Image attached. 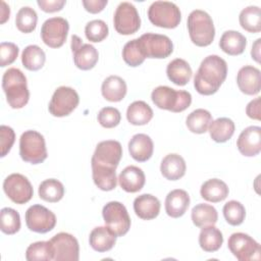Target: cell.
<instances>
[{
	"label": "cell",
	"mask_w": 261,
	"mask_h": 261,
	"mask_svg": "<svg viewBox=\"0 0 261 261\" xmlns=\"http://www.w3.org/2000/svg\"><path fill=\"white\" fill-rule=\"evenodd\" d=\"M227 75L226 61L218 55L205 57L194 77L196 91L204 96L215 94Z\"/></svg>",
	"instance_id": "1"
},
{
	"label": "cell",
	"mask_w": 261,
	"mask_h": 261,
	"mask_svg": "<svg viewBox=\"0 0 261 261\" xmlns=\"http://www.w3.org/2000/svg\"><path fill=\"white\" fill-rule=\"evenodd\" d=\"M2 89L6 95L7 103L11 108L19 109L28 104L30 92L27 77L20 69L11 67L3 73Z\"/></svg>",
	"instance_id": "2"
},
{
	"label": "cell",
	"mask_w": 261,
	"mask_h": 261,
	"mask_svg": "<svg viewBox=\"0 0 261 261\" xmlns=\"http://www.w3.org/2000/svg\"><path fill=\"white\" fill-rule=\"evenodd\" d=\"M188 31L191 41L199 47L209 46L215 37L211 16L204 10L195 9L188 16Z\"/></svg>",
	"instance_id": "3"
},
{
	"label": "cell",
	"mask_w": 261,
	"mask_h": 261,
	"mask_svg": "<svg viewBox=\"0 0 261 261\" xmlns=\"http://www.w3.org/2000/svg\"><path fill=\"white\" fill-rule=\"evenodd\" d=\"M151 99L160 109L181 112L190 107L192 95L188 91L174 90L167 86H159L152 91Z\"/></svg>",
	"instance_id": "4"
},
{
	"label": "cell",
	"mask_w": 261,
	"mask_h": 261,
	"mask_svg": "<svg viewBox=\"0 0 261 261\" xmlns=\"http://www.w3.org/2000/svg\"><path fill=\"white\" fill-rule=\"evenodd\" d=\"M19 155L25 162L42 163L48 156L43 135L33 129L22 133L19 139Z\"/></svg>",
	"instance_id": "5"
},
{
	"label": "cell",
	"mask_w": 261,
	"mask_h": 261,
	"mask_svg": "<svg viewBox=\"0 0 261 261\" xmlns=\"http://www.w3.org/2000/svg\"><path fill=\"white\" fill-rule=\"evenodd\" d=\"M148 18L156 27L174 29L181 20V13L177 5L172 2L155 1L148 9Z\"/></svg>",
	"instance_id": "6"
},
{
	"label": "cell",
	"mask_w": 261,
	"mask_h": 261,
	"mask_svg": "<svg viewBox=\"0 0 261 261\" xmlns=\"http://www.w3.org/2000/svg\"><path fill=\"white\" fill-rule=\"evenodd\" d=\"M105 224L117 236L122 237L130 228V217L125 206L117 201L108 202L102 210Z\"/></svg>",
	"instance_id": "7"
},
{
	"label": "cell",
	"mask_w": 261,
	"mask_h": 261,
	"mask_svg": "<svg viewBox=\"0 0 261 261\" xmlns=\"http://www.w3.org/2000/svg\"><path fill=\"white\" fill-rule=\"evenodd\" d=\"M232 255L240 261L260 260L261 247L252 237L244 232L232 233L227 242Z\"/></svg>",
	"instance_id": "8"
},
{
	"label": "cell",
	"mask_w": 261,
	"mask_h": 261,
	"mask_svg": "<svg viewBox=\"0 0 261 261\" xmlns=\"http://www.w3.org/2000/svg\"><path fill=\"white\" fill-rule=\"evenodd\" d=\"M79 102L80 97L74 89L61 86L53 93L48 109L53 116L63 117L69 115L77 107Z\"/></svg>",
	"instance_id": "9"
},
{
	"label": "cell",
	"mask_w": 261,
	"mask_h": 261,
	"mask_svg": "<svg viewBox=\"0 0 261 261\" xmlns=\"http://www.w3.org/2000/svg\"><path fill=\"white\" fill-rule=\"evenodd\" d=\"M114 29L120 35H132L139 31L141 18L134 4L130 2H121L116 7L113 16Z\"/></svg>",
	"instance_id": "10"
},
{
	"label": "cell",
	"mask_w": 261,
	"mask_h": 261,
	"mask_svg": "<svg viewBox=\"0 0 261 261\" xmlns=\"http://www.w3.org/2000/svg\"><path fill=\"white\" fill-rule=\"evenodd\" d=\"M139 41L146 58L163 59L173 51V44L165 35L147 33L142 35Z\"/></svg>",
	"instance_id": "11"
},
{
	"label": "cell",
	"mask_w": 261,
	"mask_h": 261,
	"mask_svg": "<svg viewBox=\"0 0 261 261\" xmlns=\"http://www.w3.org/2000/svg\"><path fill=\"white\" fill-rule=\"evenodd\" d=\"M3 190L6 196L15 204H25L34 195L30 180L20 173L9 174L3 181Z\"/></svg>",
	"instance_id": "12"
},
{
	"label": "cell",
	"mask_w": 261,
	"mask_h": 261,
	"mask_svg": "<svg viewBox=\"0 0 261 261\" xmlns=\"http://www.w3.org/2000/svg\"><path fill=\"white\" fill-rule=\"evenodd\" d=\"M68 21L63 17H51L44 21L41 28L42 41L50 48L61 47L67 38Z\"/></svg>",
	"instance_id": "13"
},
{
	"label": "cell",
	"mask_w": 261,
	"mask_h": 261,
	"mask_svg": "<svg viewBox=\"0 0 261 261\" xmlns=\"http://www.w3.org/2000/svg\"><path fill=\"white\" fill-rule=\"evenodd\" d=\"M25 223L30 230L38 233H46L55 227L56 216L45 206L36 204L27 210Z\"/></svg>",
	"instance_id": "14"
},
{
	"label": "cell",
	"mask_w": 261,
	"mask_h": 261,
	"mask_svg": "<svg viewBox=\"0 0 261 261\" xmlns=\"http://www.w3.org/2000/svg\"><path fill=\"white\" fill-rule=\"evenodd\" d=\"M55 261H77L80 246L77 240L68 232H59L50 240Z\"/></svg>",
	"instance_id": "15"
},
{
	"label": "cell",
	"mask_w": 261,
	"mask_h": 261,
	"mask_svg": "<svg viewBox=\"0 0 261 261\" xmlns=\"http://www.w3.org/2000/svg\"><path fill=\"white\" fill-rule=\"evenodd\" d=\"M122 157V147L118 141L107 140L98 143L91 163L116 169Z\"/></svg>",
	"instance_id": "16"
},
{
	"label": "cell",
	"mask_w": 261,
	"mask_h": 261,
	"mask_svg": "<svg viewBox=\"0 0 261 261\" xmlns=\"http://www.w3.org/2000/svg\"><path fill=\"white\" fill-rule=\"evenodd\" d=\"M71 51L74 65L82 70H90L98 62L97 49L91 44L83 43V40L76 35L71 36Z\"/></svg>",
	"instance_id": "17"
},
{
	"label": "cell",
	"mask_w": 261,
	"mask_h": 261,
	"mask_svg": "<svg viewBox=\"0 0 261 261\" xmlns=\"http://www.w3.org/2000/svg\"><path fill=\"white\" fill-rule=\"evenodd\" d=\"M237 147L244 156L258 155L261 151V127L257 125L246 127L238 138Z\"/></svg>",
	"instance_id": "18"
},
{
	"label": "cell",
	"mask_w": 261,
	"mask_h": 261,
	"mask_svg": "<svg viewBox=\"0 0 261 261\" xmlns=\"http://www.w3.org/2000/svg\"><path fill=\"white\" fill-rule=\"evenodd\" d=\"M237 84L242 93L246 95H257L261 89L260 70L252 65L240 68L237 74Z\"/></svg>",
	"instance_id": "19"
},
{
	"label": "cell",
	"mask_w": 261,
	"mask_h": 261,
	"mask_svg": "<svg viewBox=\"0 0 261 261\" xmlns=\"http://www.w3.org/2000/svg\"><path fill=\"white\" fill-rule=\"evenodd\" d=\"M154 151L152 139L146 134H137L128 142V152L133 159L138 162L149 160Z\"/></svg>",
	"instance_id": "20"
},
{
	"label": "cell",
	"mask_w": 261,
	"mask_h": 261,
	"mask_svg": "<svg viewBox=\"0 0 261 261\" xmlns=\"http://www.w3.org/2000/svg\"><path fill=\"white\" fill-rule=\"evenodd\" d=\"M146 176L144 171L135 165L126 166L118 176L120 188L127 193H137L145 185Z\"/></svg>",
	"instance_id": "21"
},
{
	"label": "cell",
	"mask_w": 261,
	"mask_h": 261,
	"mask_svg": "<svg viewBox=\"0 0 261 261\" xmlns=\"http://www.w3.org/2000/svg\"><path fill=\"white\" fill-rule=\"evenodd\" d=\"M190 205L189 194L181 189H175L169 192L165 199V211L168 216L178 218L182 216Z\"/></svg>",
	"instance_id": "22"
},
{
	"label": "cell",
	"mask_w": 261,
	"mask_h": 261,
	"mask_svg": "<svg viewBox=\"0 0 261 261\" xmlns=\"http://www.w3.org/2000/svg\"><path fill=\"white\" fill-rule=\"evenodd\" d=\"M160 201L153 195L142 194L134 201V210L137 216L144 220H151L160 212Z\"/></svg>",
	"instance_id": "23"
},
{
	"label": "cell",
	"mask_w": 261,
	"mask_h": 261,
	"mask_svg": "<svg viewBox=\"0 0 261 261\" xmlns=\"http://www.w3.org/2000/svg\"><path fill=\"white\" fill-rule=\"evenodd\" d=\"M117 236L106 225L93 228L89 237V243L93 250L103 253L111 250L116 243Z\"/></svg>",
	"instance_id": "24"
},
{
	"label": "cell",
	"mask_w": 261,
	"mask_h": 261,
	"mask_svg": "<svg viewBox=\"0 0 261 261\" xmlns=\"http://www.w3.org/2000/svg\"><path fill=\"white\" fill-rule=\"evenodd\" d=\"M187 170L185 159L175 153L167 154L161 161V174L168 180H177L181 178Z\"/></svg>",
	"instance_id": "25"
},
{
	"label": "cell",
	"mask_w": 261,
	"mask_h": 261,
	"mask_svg": "<svg viewBox=\"0 0 261 261\" xmlns=\"http://www.w3.org/2000/svg\"><path fill=\"white\" fill-rule=\"evenodd\" d=\"M126 84L118 75H110L104 80L101 86L102 96L109 102H119L126 95Z\"/></svg>",
	"instance_id": "26"
},
{
	"label": "cell",
	"mask_w": 261,
	"mask_h": 261,
	"mask_svg": "<svg viewBox=\"0 0 261 261\" xmlns=\"http://www.w3.org/2000/svg\"><path fill=\"white\" fill-rule=\"evenodd\" d=\"M166 74L170 82L176 86H186L193 74L190 64L181 58L171 60L166 67Z\"/></svg>",
	"instance_id": "27"
},
{
	"label": "cell",
	"mask_w": 261,
	"mask_h": 261,
	"mask_svg": "<svg viewBox=\"0 0 261 261\" xmlns=\"http://www.w3.org/2000/svg\"><path fill=\"white\" fill-rule=\"evenodd\" d=\"M247 46L246 37L238 31H226L222 34L219 47L220 49L231 56L241 55Z\"/></svg>",
	"instance_id": "28"
},
{
	"label": "cell",
	"mask_w": 261,
	"mask_h": 261,
	"mask_svg": "<svg viewBox=\"0 0 261 261\" xmlns=\"http://www.w3.org/2000/svg\"><path fill=\"white\" fill-rule=\"evenodd\" d=\"M229 190L227 185L218 178H211L206 180L200 189L201 197L212 203H218L223 201L228 196Z\"/></svg>",
	"instance_id": "29"
},
{
	"label": "cell",
	"mask_w": 261,
	"mask_h": 261,
	"mask_svg": "<svg viewBox=\"0 0 261 261\" xmlns=\"http://www.w3.org/2000/svg\"><path fill=\"white\" fill-rule=\"evenodd\" d=\"M94 184L102 191H112L116 188L117 178L114 168L91 163Z\"/></svg>",
	"instance_id": "30"
},
{
	"label": "cell",
	"mask_w": 261,
	"mask_h": 261,
	"mask_svg": "<svg viewBox=\"0 0 261 261\" xmlns=\"http://www.w3.org/2000/svg\"><path fill=\"white\" fill-rule=\"evenodd\" d=\"M234 122L227 117H219L212 120L208 130L211 139L216 143H224L228 141L234 133Z\"/></svg>",
	"instance_id": "31"
},
{
	"label": "cell",
	"mask_w": 261,
	"mask_h": 261,
	"mask_svg": "<svg viewBox=\"0 0 261 261\" xmlns=\"http://www.w3.org/2000/svg\"><path fill=\"white\" fill-rule=\"evenodd\" d=\"M223 243L222 232L214 225L203 226L199 234V245L205 252H216Z\"/></svg>",
	"instance_id": "32"
},
{
	"label": "cell",
	"mask_w": 261,
	"mask_h": 261,
	"mask_svg": "<svg viewBox=\"0 0 261 261\" xmlns=\"http://www.w3.org/2000/svg\"><path fill=\"white\" fill-rule=\"evenodd\" d=\"M153 110L145 101L133 102L126 110V118L130 124L145 125L153 118Z\"/></svg>",
	"instance_id": "33"
},
{
	"label": "cell",
	"mask_w": 261,
	"mask_h": 261,
	"mask_svg": "<svg viewBox=\"0 0 261 261\" xmlns=\"http://www.w3.org/2000/svg\"><path fill=\"white\" fill-rule=\"evenodd\" d=\"M191 217L197 227H203L206 225H214L217 222L218 213L212 205L200 203L193 207Z\"/></svg>",
	"instance_id": "34"
},
{
	"label": "cell",
	"mask_w": 261,
	"mask_h": 261,
	"mask_svg": "<svg viewBox=\"0 0 261 261\" xmlns=\"http://www.w3.org/2000/svg\"><path fill=\"white\" fill-rule=\"evenodd\" d=\"M212 122L211 113L203 108L196 109L192 111L187 119L186 124L190 132L194 134H204L208 130L210 123Z\"/></svg>",
	"instance_id": "35"
},
{
	"label": "cell",
	"mask_w": 261,
	"mask_h": 261,
	"mask_svg": "<svg viewBox=\"0 0 261 261\" xmlns=\"http://www.w3.org/2000/svg\"><path fill=\"white\" fill-rule=\"evenodd\" d=\"M39 197L49 203H56L64 196V187L61 181L55 178L43 180L39 186Z\"/></svg>",
	"instance_id": "36"
},
{
	"label": "cell",
	"mask_w": 261,
	"mask_h": 261,
	"mask_svg": "<svg viewBox=\"0 0 261 261\" xmlns=\"http://www.w3.org/2000/svg\"><path fill=\"white\" fill-rule=\"evenodd\" d=\"M46 61V55L43 49L38 45L27 46L21 54L22 65L31 71H37L41 69Z\"/></svg>",
	"instance_id": "37"
},
{
	"label": "cell",
	"mask_w": 261,
	"mask_h": 261,
	"mask_svg": "<svg viewBox=\"0 0 261 261\" xmlns=\"http://www.w3.org/2000/svg\"><path fill=\"white\" fill-rule=\"evenodd\" d=\"M241 27L249 33H259L261 31V10L258 6L251 5L244 8L239 15Z\"/></svg>",
	"instance_id": "38"
},
{
	"label": "cell",
	"mask_w": 261,
	"mask_h": 261,
	"mask_svg": "<svg viewBox=\"0 0 261 261\" xmlns=\"http://www.w3.org/2000/svg\"><path fill=\"white\" fill-rule=\"evenodd\" d=\"M54 254L50 241H41L31 244L25 251L28 261H50L53 260Z\"/></svg>",
	"instance_id": "39"
},
{
	"label": "cell",
	"mask_w": 261,
	"mask_h": 261,
	"mask_svg": "<svg viewBox=\"0 0 261 261\" xmlns=\"http://www.w3.org/2000/svg\"><path fill=\"white\" fill-rule=\"evenodd\" d=\"M38 15L37 12L30 6L21 7L15 17V24L18 31L24 34L32 33L37 27Z\"/></svg>",
	"instance_id": "40"
},
{
	"label": "cell",
	"mask_w": 261,
	"mask_h": 261,
	"mask_svg": "<svg viewBox=\"0 0 261 261\" xmlns=\"http://www.w3.org/2000/svg\"><path fill=\"white\" fill-rule=\"evenodd\" d=\"M0 228L6 234H14L20 229L19 213L9 207H4L0 211Z\"/></svg>",
	"instance_id": "41"
},
{
	"label": "cell",
	"mask_w": 261,
	"mask_h": 261,
	"mask_svg": "<svg viewBox=\"0 0 261 261\" xmlns=\"http://www.w3.org/2000/svg\"><path fill=\"white\" fill-rule=\"evenodd\" d=\"M122 58H123L124 62L132 67L139 66L145 61L146 57L141 48L139 38L128 41L123 46Z\"/></svg>",
	"instance_id": "42"
},
{
	"label": "cell",
	"mask_w": 261,
	"mask_h": 261,
	"mask_svg": "<svg viewBox=\"0 0 261 261\" xmlns=\"http://www.w3.org/2000/svg\"><path fill=\"white\" fill-rule=\"evenodd\" d=\"M222 212L226 222L232 226L242 224L246 217V209L244 205L236 200H231L225 203Z\"/></svg>",
	"instance_id": "43"
},
{
	"label": "cell",
	"mask_w": 261,
	"mask_h": 261,
	"mask_svg": "<svg viewBox=\"0 0 261 261\" xmlns=\"http://www.w3.org/2000/svg\"><path fill=\"white\" fill-rule=\"evenodd\" d=\"M109 30L105 21L101 19H94L89 21L85 28V35L90 42H102L108 36Z\"/></svg>",
	"instance_id": "44"
},
{
	"label": "cell",
	"mask_w": 261,
	"mask_h": 261,
	"mask_svg": "<svg viewBox=\"0 0 261 261\" xmlns=\"http://www.w3.org/2000/svg\"><path fill=\"white\" fill-rule=\"evenodd\" d=\"M121 115L114 107H104L98 113V121L105 128H112L119 124Z\"/></svg>",
	"instance_id": "45"
},
{
	"label": "cell",
	"mask_w": 261,
	"mask_h": 261,
	"mask_svg": "<svg viewBox=\"0 0 261 261\" xmlns=\"http://www.w3.org/2000/svg\"><path fill=\"white\" fill-rule=\"evenodd\" d=\"M18 47L11 42H2L0 44V65L5 67L13 63L18 56Z\"/></svg>",
	"instance_id": "46"
},
{
	"label": "cell",
	"mask_w": 261,
	"mask_h": 261,
	"mask_svg": "<svg viewBox=\"0 0 261 261\" xmlns=\"http://www.w3.org/2000/svg\"><path fill=\"white\" fill-rule=\"evenodd\" d=\"M15 141L14 130L7 125L2 124L0 126V147H1V157H4L12 148Z\"/></svg>",
	"instance_id": "47"
},
{
	"label": "cell",
	"mask_w": 261,
	"mask_h": 261,
	"mask_svg": "<svg viewBox=\"0 0 261 261\" xmlns=\"http://www.w3.org/2000/svg\"><path fill=\"white\" fill-rule=\"evenodd\" d=\"M39 7L45 11V12H56L60 11L63 6L65 5L66 1L65 0H38L37 1Z\"/></svg>",
	"instance_id": "48"
},
{
	"label": "cell",
	"mask_w": 261,
	"mask_h": 261,
	"mask_svg": "<svg viewBox=\"0 0 261 261\" xmlns=\"http://www.w3.org/2000/svg\"><path fill=\"white\" fill-rule=\"evenodd\" d=\"M83 5L85 9L90 13L101 12L107 5V0H83Z\"/></svg>",
	"instance_id": "49"
},
{
	"label": "cell",
	"mask_w": 261,
	"mask_h": 261,
	"mask_svg": "<svg viewBox=\"0 0 261 261\" xmlns=\"http://www.w3.org/2000/svg\"><path fill=\"white\" fill-rule=\"evenodd\" d=\"M246 114L252 119L260 120V97H257L248 103Z\"/></svg>",
	"instance_id": "50"
},
{
	"label": "cell",
	"mask_w": 261,
	"mask_h": 261,
	"mask_svg": "<svg viewBox=\"0 0 261 261\" xmlns=\"http://www.w3.org/2000/svg\"><path fill=\"white\" fill-rule=\"evenodd\" d=\"M260 43H261V39L259 38V39H257V40L255 41V43H254L253 46H252V50H251V56H252V58H253L256 62H258V63H260V48H261Z\"/></svg>",
	"instance_id": "51"
},
{
	"label": "cell",
	"mask_w": 261,
	"mask_h": 261,
	"mask_svg": "<svg viewBox=\"0 0 261 261\" xmlns=\"http://www.w3.org/2000/svg\"><path fill=\"white\" fill-rule=\"evenodd\" d=\"M1 16H0V22L1 23H4L8 18H9V15H10V8L9 6L4 2V1H1Z\"/></svg>",
	"instance_id": "52"
}]
</instances>
